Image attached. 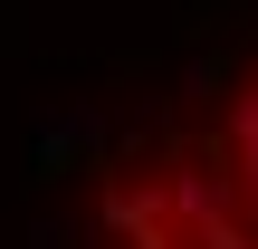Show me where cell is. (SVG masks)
I'll list each match as a JSON object with an SVG mask.
<instances>
[{
	"label": "cell",
	"mask_w": 258,
	"mask_h": 249,
	"mask_svg": "<svg viewBox=\"0 0 258 249\" xmlns=\"http://www.w3.org/2000/svg\"><path fill=\"white\" fill-rule=\"evenodd\" d=\"M124 202L134 211L105 249H258V86L249 106H230V125L211 115L153 163L134 154Z\"/></svg>",
	"instance_id": "cell-1"
}]
</instances>
